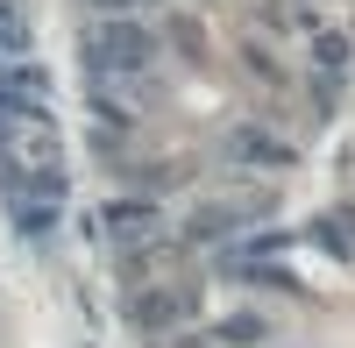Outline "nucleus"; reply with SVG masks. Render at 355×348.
Instances as JSON below:
<instances>
[{
    "instance_id": "1",
    "label": "nucleus",
    "mask_w": 355,
    "mask_h": 348,
    "mask_svg": "<svg viewBox=\"0 0 355 348\" xmlns=\"http://www.w3.org/2000/svg\"><path fill=\"white\" fill-rule=\"evenodd\" d=\"M157 64V36L128 15H100L85 21V71L93 78H150Z\"/></svg>"
},
{
    "instance_id": "2",
    "label": "nucleus",
    "mask_w": 355,
    "mask_h": 348,
    "mask_svg": "<svg viewBox=\"0 0 355 348\" xmlns=\"http://www.w3.org/2000/svg\"><path fill=\"white\" fill-rule=\"evenodd\" d=\"M192 306H199V284H157V292H128V320L135 327H178V320H192Z\"/></svg>"
},
{
    "instance_id": "3",
    "label": "nucleus",
    "mask_w": 355,
    "mask_h": 348,
    "mask_svg": "<svg viewBox=\"0 0 355 348\" xmlns=\"http://www.w3.org/2000/svg\"><path fill=\"white\" fill-rule=\"evenodd\" d=\"M100 227H107V235L114 242H157V227H164V214L150 207V199H107V207H100Z\"/></svg>"
},
{
    "instance_id": "4",
    "label": "nucleus",
    "mask_w": 355,
    "mask_h": 348,
    "mask_svg": "<svg viewBox=\"0 0 355 348\" xmlns=\"http://www.w3.org/2000/svg\"><path fill=\"white\" fill-rule=\"evenodd\" d=\"M0 100L21 107V114H50V71L28 64V57H15V64L0 71Z\"/></svg>"
},
{
    "instance_id": "5",
    "label": "nucleus",
    "mask_w": 355,
    "mask_h": 348,
    "mask_svg": "<svg viewBox=\"0 0 355 348\" xmlns=\"http://www.w3.org/2000/svg\"><path fill=\"white\" fill-rule=\"evenodd\" d=\"M263 207H270L263 192H249V199H220V207H199L185 235H192V242H220V235H234V227H242L249 214H263Z\"/></svg>"
},
{
    "instance_id": "6",
    "label": "nucleus",
    "mask_w": 355,
    "mask_h": 348,
    "mask_svg": "<svg viewBox=\"0 0 355 348\" xmlns=\"http://www.w3.org/2000/svg\"><path fill=\"white\" fill-rule=\"evenodd\" d=\"M227 157H242V164H284V142L256 135V128H234L227 135Z\"/></svg>"
},
{
    "instance_id": "7",
    "label": "nucleus",
    "mask_w": 355,
    "mask_h": 348,
    "mask_svg": "<svg viewBox=\"0 0 355 348\" xmlns=\"http://www.w3.org/2000/svg\"><path fill=\"white\" fill-rule=\"evenodd\" d=\"M8 214H15V227H21L28 242H43L50 227H57V207H50V199H8Z\"/></svg>"
},
{
    "instance_id": "8",
    "label": "nucleus",
    "mask_w": 355,
    "mask_h": 348,
    "mask_svg": "<svg viewBox=\"0 0 355 348\" xmlns=\"http://www.w3.org/2000/svg\"><path fill=\"white\" fill-rule=\"evenodd\" d=\"M263 334H270V327H263L256 313H234V320H220V334H214V341H227V348H256Z\"/></svg>"
},
{
    "instance_id": "9",
    "label": "nucleus",
    "mask_w": 355,
    "mask_h": 348,
    "mask_svg": "<svg viewBox=\"0 0 355 348\" xmlns=\"http://www.w3.org/2000/svg\"><path fill=\"white\" fill-rule=\"evenodd\" d=\"M313 57H320V71L334 78V71H348V57H355V50H348V36H320V43H313Z\"/></svg>"
},
{
    "instance_id": "10",
    "label": "nucleus",
    "mask_w": 355,
    "mask_h": 348,
    "mask_svg": "<svg viewBox=\"0 0 355 348\" xmlns=\"http://www.w3.org/2000/svg\"><path fill=\"white\" fill-rule=\"evenodd\" d=\"M93 8H100V15H135L142 0H93Z\"/></svg>"
},
{
    "instance_id": "11",
    "label": "nucleus",
    "mask_w": 355,
    "mask_h": 348,
    "mask_svg": "<svg viewBox=\"0 0 355 348\" xmlns=\"http://www.w3.org/2000/svg\"><path fill=\"white\" fill-rule=\"evenodd\" d=\"M178 348H214V341H206V334H178Z\"/></svg>"
}]
</instances>
